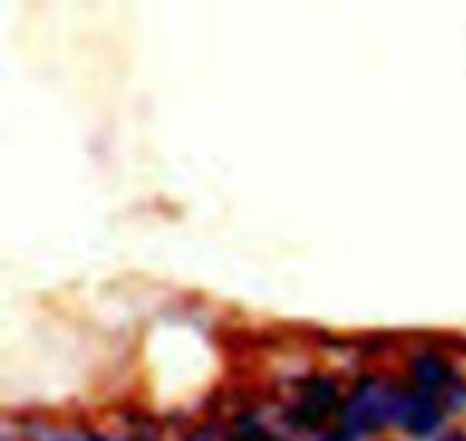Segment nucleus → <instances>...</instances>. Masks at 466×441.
<instances>
[{
	"instance_id": "obj_1",
	"label": "nucleus",
	"mask_w": 466,
	"mask_h": 441,
	"mask_svg": "<svg viewBox=\"0 0 466 441\" xmlns=\"http://www.w3.org/2000/svg\"><path fill=\"white\" fill-rule=\"evenodd\" d=\"M262 441H280V439H276V437H264Z\"/></svg>"
}]
</instances>
